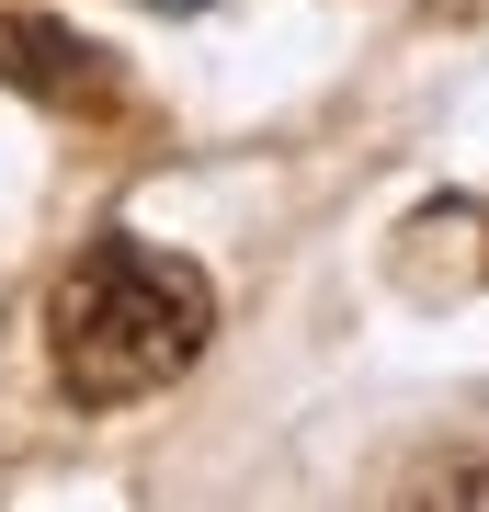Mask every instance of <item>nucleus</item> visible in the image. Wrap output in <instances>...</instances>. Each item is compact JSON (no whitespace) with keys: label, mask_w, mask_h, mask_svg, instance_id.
<instances>
[{"label":"nucleus","mask_w":489,"mask_h":512,"mask_svg":"<svg viewBox=\"0 0 489 512\" xmlns=\"http://www.w3.org/2000/svg\"><path fill=\"white\" fill-rule=\"evenodd\" d=\"M205 330H217V285L182 251H137V239H91L46 296V353H57V387L80 410L160 399L205 353Z\"/></svg>","instance_id":"1"},{"label":"nucleus","mask_w":489,"mask_h":512,"mask_svg":"<svg viewBox=\"0 0 489 512\" xmlns=\"http://www.w3.org/2000/svg\"><path fill=\"white\" fill-rule=\"evenodd\" d=\"M0 80L57 103V114H114V57L46 12H0Z\"/></svg>","instance_id":"2"}]
</instances>
